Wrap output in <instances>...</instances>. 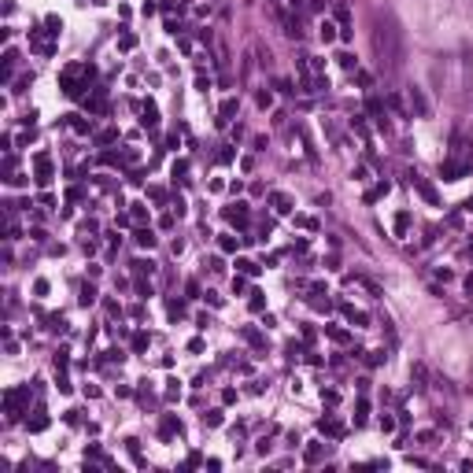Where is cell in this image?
I'll list each match as a JSON object with an SVG mask.
<instances>
[{
  "instance_id": "6da1fadb",
  "label": "cell",
  "mask_w": 473,
  "mask_h": 473,
  "mask_svg": "<svg viewBox=\"0 0 473 473\" xmlns=\"http://www.w3.org/2000/svg\"><path fill=\"white\" fill-rule=\"evenodd\" d=\"M374 52L381 70H400L403 67V30L396 26V18H377V30H374Z\"/></svg>"
},
{
  "instance_id": "7a4b0ae2",
  "label": "cell",
  "mask_w": 473,
  "mask_h": 473,
  "mask_svg": "<svg viewBox=\"0 0 473 473\" xmlns=\"http://www.w3.org/2000/svg\"><path fill=\"white\" fill-rule=\"evenodd\" d=\"M34 163H37V185H48V182H52V156L41 152Z\"/></svg>"
},
{
  "instance_id": "3957f363",
  "label": "cell",
  "mask_w": 473,
  "mask_h": 473,
  "mask_svg": "<svg viewBox=\"0 0 473 473\" xmlns=\"http://www.w3.org/2000/svg\"><path fill=\"white\" fill-rule=\"evenodd\" d=\"M326 455H329V448H326L322 440H310V444H307V451H304V458L310 462V466H318V462L326 458Z\"/></svg>"
},
{
  "instance_id": "277c9868",
  "label": "cell",
  "mask_w": 473,
  "mask_h": 473,
  "mask_svg": "<svg viewBox=\"0 0 473 473\" xmlns=\"http://www.w3.org/2000/svg\"><path fill=\"white\" fill-rule=\"evenodd\" d=\"M406 100H410V108H414V115H418V118L429 115V100L422 96V89H410V96H406Z\"/></svg>"
},
{
  "instance_id": "5b68a950",
  "label": "cell",
  "mask_w": 473,
  "mask_h": 473,
  "mask_svg": "<svg viewBox=\"0 0 473 473\" xmlns=\"http://www.w3.org/2000/svg\"><path fill=\"white\" fill-rule=\"evenodd\" d=\"M236 111H240V100H236V96H230V100L222 104V111H218V126L233 122V115H236Z\"/></svg>"
},
{
  "instance_id": "8992f818",
  "label": "cell",
  "mask_w": 473,
  "mask_h": 473,
  "mask_svg": "<svg viewBox=\"0 0 473 473\" xmlns=\"http://www.w3.org/2000/svg\"><path fill=\"white\" fill-rule=\"evenodd\" d=\"M226 218H230L233 226H244V222H248V204H233V207H226Z\"/></svg>"
},
{
  "instance_id": "52a82bcc",
  "label": "cell",
  "mask_w": 473,
  "mask_h": 473,
  "mask_svg": "<svg viewBox=\"0 0 473 473\" xmlns=\"http://www.w3.org/2000/svg\"><path fill=\"white\" fill-rule=\"evenodd\" d=\"M318 429L326 432V436H333V440H336V436H344V425H340L336 418H322V422H318Z\"/></svg>"
},
{
  "instance_id": "ba28073f",
  "label": "cell",
  "mask_w": 473,
  "mask_h": 473,
  "mask_svg": "<svg viewBox=\"0 0 473 473\" xmlns=\"http://www.w3.org/2000/svg\"><path fill=\"white\" fill-rule=\"evenodd\" d=\"M270 204L278 207V214H292V200L285 192H270Z\"/></svg>"
},
{
  "instance_id": "9c48e42d",
  "label": "cell",
  "mask_w": 473,
  "mask_h": 473,
  "mask_svg": "<svg viewBox=\"0 0 473 473\" xmlns=\"http://www.w3.org/2000/svg\"><path fill=\"white\" fill-rule=\"evenodd\" d=\"M26 425H30V429H34V432H41V429H48V414H44V410H41V406H37V410H34V418H26Z\"/></svg>"
},
{
  "instance_id": "30bf717a",
  "label": "cell",
  "mask_w": 473,
  "mask_h": 473,
  "mask_svg": "<svg viewBox=\"0 0 473 473\" xmlns=\"http://www.w3.org/2000/svg\"><path fill=\"white\" fill-rule=\"evenodd\" d=\"M344 314H348V322H355V326H370V314H366V310H355V307L344 304Z\"/></svg>"
},
{
  "instance_id": "8fae6325",
  "label": "cell",
  "mask_w": 473,
  "mask_h": 473,
  "mask_svg": "<svg viewBox=\"0 0 473 473\" xmlns=\"http://www.w3.org/2000/svg\"><path fill=\"white\" fill-rule=\"evenodd\" d=\"M236 270L248 274V278H255V274H259L262 266H259V262H252V259H236Z\"/></svg>"
},
{
  "instance_id": "7c38bea8",
  "label": "cell",
  "mask_w": 473,
  "mask_h": 473,
  "mask_svg": "<svg viewBox=\"0 0 473 473\" xmlns=\"http://www.w3.org/2000/svg\"><path fill=\"white\" fill-rule=\"evenodd\" d=\"M336 30H340V26H333V22H322V26H318V34H322V41H326V44L336 41Z\"/></svg>"
},
{
  "instance_id": "4fadbf2b",
  "label": "cell",
  "mask_w": 473,
  "mask_h": 473,
  "mask_svg": "<svg viewBox=\"0 0 473 473\" xmlns=\"http://www.w3.org/2000/svg\"><path fill=\"white\" fill-rule=\"evenodd\" d=\"M366 414H370V403H366V400H358V406H355V425H358V429L366 425Z\"/></svg>"
},
{
  "instance_id": "5bb4252c",
  "label": "cell",
  "mask_w": 473,
  "mask_h": 473,
  "mask_svg": "<svg viewBox=\"0 0 473 473\" xmlns=\"http://www.w3.org/2000/svg\"><path fill=\"white\" fill-rule=\"evenodd\" d=\"M144 126H148V130H156V126H159V111H156V104H148V108H144Z\"/></svg>"
},
{
  "instance_id": "9a60e30c",
  "label": "cell",
  "mask_w": 473,
  "mask_h": 473,
  "mask_svg": "<svg viewBox=\"0 0 473 473\" xmlns=\"http://www.w3.org/2000/svg\"><path fill=\"white\" fill-rule=\"evenodd\" d=\"M236 244H240V240H236L233 233H222V236H218V248H222V252H236Z\"/></svg>"
},
{
  "instance_id": "2e32d148",
  "label": "cell",
  "mask_w": 473,
  "mask_h": 473,
  "mask_svg": "<svg viewBox=\"0 0 473 473\" xmlns=\"http://www.w3.org/2000/svg\"><path fill=\"white\" fill-rule=\"evenodd\" d=\"M96 304V288L92 285H82V307H92Z\"/></svg>"
},
{
  "instance_id": "e0dca14e",
  "label": "cell",
  "mask_w": 473,
  "mask_h": 473,
  "mask_svg": "<svg viewBox=\"0 0 473 473\" xmlns=\"http://www.w3.org/2000/svg\"><path fill=\"white\" fill-rule=\"evenodd\" d=\"M406 230H410V214H406V211H400V214H396V233H406Z\"/></svg>"
},
{
  "instance_id": "ac0fdd59",
  "label": "cell",
  "mask_w": 473,
  "mask_h": 473,
  "mask_svg": "<svg viewBox=\"0 0 473 473\" xmlns=\"http://www.w3.org/2000/svg\"><path fill=\"white\" fill-rule=\"evenodd\" d=\"M137 244H140V248H152V244H156V233H152V230H140V233H137Z\"/></svg>"
},
{
  "instance_id": "d6986e66",
  "label": "cell",
  "mask_w": 473,
  "mask_h": 473,
  "mask_svg": "<svg viewBox=\"0 0 473 473\" xmlns=\"http://www.w3.org/2000/svg\"><path fill=\"white\" fill-rule=\"evenodd\" d=\"M204 425H211V429H218V425H222V410H207V414H204Z\"/></svg>"
},
{
  "instance_id": "ffe728a7",
  "label": "cell",
  "mask_w": 473,
  "mask_h": 473,
  "mask_svg": "<svg viewBox=\"0 0 473 473\" xmlns=\"http://www.w3.org/2000/svg\"><path fill=\"white\" fill-rule=\"evenodd\" d=\"M336 60H340V67H348V70H355V67H358V60H355L352 52H340Z\"/></svg>"
},
{
  "instance_id": "44dd1931",
  "label": "cell",
  "mask_w": 473,
  "mask_h": 473,
  "mask_svg": "<svg viewBox=\"0 0 473 473\" xmlns=\"http://www.w3.org/2000/svg\"><path fill=\"white\" fill-rule=\"evenodd\" d=\"M384 192H388V182H381V185H377V188H370V192H366V200L374 204V200H381Z\"/></svg>"
},
{
  "instance_id": "7402d4cb",
  "label": "cell",
  "mask_w": 473,
  "mask_h": 473,
  "mask_svg": "<svg viewBox=\"0 0 473 473\" xmlns=\"http://www.w3.org/2000/svg\"><path fill=\"white\" fill-rule=\"evenodd\" d=\"M152 270H156V262H152V259H148V262H144V259H137V262H134V274H152Z\"/></svg>"
},
{
  "instance_id": "603a6c76",
  "label": "cell",
  "mask_w": 473,
  "mask_h": 473,
  "mask_svg": "<svg viewBox=\"0 0 473 473\" xmlns=\"http://www.w3.org/2000/svg\"><path fill=\"white\" fill-rule=\"evenodd\" d=\"M326 333H329V336H333V340H336V344H348V333H344V329H336V326H329V329H326Z\"/></svg>"
},
{
  "instance_id": "cb8c5ba5",
  "label": "cell",
  "mask_w": 473,
  "mask_h": 473,
  "mask_svg": "<svg viewBox=\"0 0 473 473\" xmlns=\"http://www.w3.org/2000/svg\"><path fill=\"white\" fill-rule=\"evenodd\" d=\"M70 126H74V130H78V134H89V130H92V122H82L78 115H74V122H70Z\"/></svg>"
},
{
  "instance_id": "d4e9b609",
  "label": "cell",
  "mask_w": 473,
  "mask_h": 473,
  "mask_svg": "<svg viewBox=\"0 0 473 473\" xmlns=\"http://www.w3.org/2000/svg\"><path fill=\"white\" fill-rule=\"evenodd\" d=\"M255 100H259V108H274V96H270L266 89H262V92H259V96H255Z\"/></svg>"
},
{
  "instance_id": "484cf974",
  "label": "cell",
  "mask_w": 473,
  "mask_h": 473,
  "mask_svg": "<svg viewBox=\"0 0 473 473\" xmlns=\"http://www.w3.org/2000/svg\"><path fill=\"white\" fill-rule=\"evenodd\" d=\"M118 44H122V48L130 52V48H134V44H137V37H134V34H122V41H118Z\"/></svg>"
},
{
  "instance_id": "4316f807",
  "label": "cell",
  "mask_w": 473,
  "mask_h": 473,
  "mask_svg": "<svg viewBox=\"0 0 473 473\" xmlns=\"http://www.w3.org/2000/svg\"><path fill=\"white\" fill-rule=\"evenodd\" d=\"M115 137H118V134H115V130H104V134H100L96 140H100V144H111V140H115Z\"/></svg>"
},
{
  "instance_id": "83f0119b",
  "label": "cell",
  "mask_w": 473,
  "mask_h": 473,
  "mask_svg": "<svg viewBox=\"0 0 473 473\" xmlns=\"http://www.w3.org/2000/svg\"><path fill=\"white\" fill-rule=\"evenodd\" d=\"M170 388H166V400H178V396H182V388H178V381H166Z\"/></svg>"
},
{
  "instance_id": "f1b7e54d",
  "label": "cell",
  "mask_w": 473,
  "mask_h": 473,
  "mask_svg": "<svg viewBox=\"0 0 473 473\" xmlns=\"http://www.w3.org/2000/svg\"><path fill=\"white\" fill-rule=\"evenodd\" d=\"M252 310H262V292H252Z\"/></svg>"
},
{
  "instance_id": "f546056e",
  "label": "cell",
  "mask_w": 473,
  "mask_h": 473,
  "mask_svg": "<svg viewBox=\"0 0 473 473\" xmlns=\"http://www.w3.org/2000/svg\"><path fill=\"white\" fill-rule=\"evenodd\" d=\"M134 348H137V352H144V348H148V336H144V333H137V340H134Z\"/></svg>"
},
{
  "instance_id": "4dcf8cb0",
  "label": "cell",
  "mask_w": 473,
  "mask_h": 473,
  "mask_svg": "<svg viewBox=\"0 0 473 473\" xmlns=\"http://www.w3.org/2000/svg\"><path fill=\"white\" fill-rule=\"evenodd\" d=\"M381 429H384V432H392V429H396V418H388V414H384V418H381Z\"/></svg>"
},
{
  "instance_id": "1f68e13d",
  "label": "cell",
  "mask_w": 473,
  "mask_h": 473,
  "mask_svg": "<svg viewBox=\"0 0 473 473\" xmlns=\"http://www.w3.org/2000/svg\"><path fill=\"white\" fill-rule=\"evenodd\" d=\"M384 358H388V355H384V352H374V355H370V366H381Z\"/></svg>"
}]
</instances>
